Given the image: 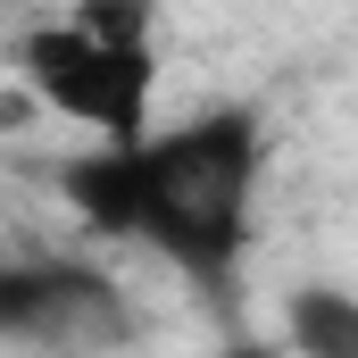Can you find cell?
Wrapping results in <instances>:
<instances>
[{
	"label": "cell",
	"mask_w": 358,
	"mask_h": 358,
	"mask_svg": "<svg viewBox=\"0 0 358 358\" xmlns=\"http://www.w3.org/2000/svg\"><path fill=\"white\" fill-rule=\"evenodd\" d=\"M259 167H267V125H259V108L225 100V108H192L176 125H150L142 142L67 159L59 192L76 200L92 234L167 259L208 300H234Z\"/></svg>",
	"instance_id": "6da1fadb"
},
{
	"label": "cell",
	"mask_w": 358,
	"mask_h": 358,
	"mask_svg": "<svg viewBox=\"0 0 358 358\" xmlns=\"http://www.w3.org/2000/svg\"><path fill=\"white\" fill-rule=\"evenodd\" d=\"M17 76L50 117L92 125L100 150L142 142L150 134V100H159L150 8H76V17L34 25L17 42Z\"/></svg>",
	"instance_id": "7a4b0ae2"
},
{
	"label": "cell",
	"mask_w": 358,
	"mask_h": 358,
	"mask_svg": "<svg viewBox=\"0 0 358 358\" xmlns=\"http://www.w3.org/2000/svg\"><path fill=\"white\" fill-rule=\"evenodd\" d=\"M134 334V300L108 267L84 259H0V342L8 350L92 358Z\"/></svg>",
	"instance_id": "3957f363"
},
{
	"label": "cell",
	"mask_w": 358,
	"mask_h": 358,
	"mask_svg": "<svg viewBox=\"0 0 358 358\" xmlns=\"http://www.w3.org/2000/svg\"><path fill=\"white\" fill-rule=\"evenodd\" d=\"M283 342L300 358H358V292L350 283H300L283 300Z\"/></svg>",
	"instance_id": "277c9868"
}]
</instances>
